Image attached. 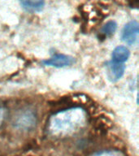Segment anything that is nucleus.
Segmentation results:
<instances>
[{"label": "nucleus", "instance_id": "nucleus-1", "mask_svg": "<svg viewBox=\"0 0 139 156\" xmlns=\"http://www.w3.org/2000/svg\"><path fill=\"white\" fill-rule=\"evenodd\" d=\"M86 119V112L81 107L62 110L52 115L49 119L47 130L52 136H68L85 126Z\"/></svg>", "mask_w": 139, "mask_h": 156}, {"label": "nucleus", "instance_id": "nucleus-2", "mask_svg": "<svg viewBox=\"0 0 139 156\" xmlns=\"http://www.w3.org/2000/svg\"><path fill=\"white\" fill-rule=\"evenodd\" d=\"M37 117L34 110L25 108L20 110L15 115L13 124L15 127L20 130H31L36 126Z\"/></svg>", "mask_w": 139, "mask_h": 156}, {"label": "nucleus", "instance_id": "nucleus-3", "mask_svg": "<svg viewBox=\"0 0 139 156\" xmlns=\"http://www.w3.org/2000/svg\"><path fill=\"white\" fill-rule=\"evenodd\" d=\"M139 34V25L136 20L128 22L121 31L122 41L129 46H133L137 42Z\"/></svg>", "mask_w": 139, "mask_h": 156}, {"label": "nucleus", "instance_id": "nucleus-4", "mask_svg": "<svg viewBox=\"0 0 139 156\" xmlns=\"http://www.w3.org/2000/svg\"><path fill=\"white\" fill-rule=\"evenodd\" d=\"M75 62L74 58L70 55L63 54H55L50 58L41 61V63L45 66L55 67V68H64L72 65Z\"/></svg>", "mask_w": 139, "mask_h": 156}, {"label": "nucleus", "instance_id": "nucleus-5", "mask_svg": "<svg viewBox=\"0 0 139 156\" xmlns=\"http://www.w3.org/2000/svg\"><path fill=\"white\" fill-rule=\"evenodd\" d=\"M125 65L123 63L109 61L107 63V76L112 82H116L124 76Z\"/></svg>", "mask_w": 139, "mask_h": 156}, {"label": "nucleus", "instance_id": "nucleus-6", "mask_svg": "<svg viewBox=\"0 0 139 156\" xmlns=\"http://www.w3.org/2000/svg\"><path fill=\"white\" fill-rule=\"evenodd\" d=\"M19 2L22 7L29 12H41L45 7L44 0H19Z\"/></svg>", "mask_w": 139, "mask_h": 156}, {"label": "nucleus", "instance_id": "nucleus-7", "mask_svg": "<svg viewBox=\"0 0 139 156\" xmlns=\"http://www.w3.org/2000/svg\"><path fill=\"white\" fill-rule=\"evenodd\" d=\"M130 56V51L126 46H116L112 53V60L124 63Z\"/></svg>", "mask_w": 139, "mask_h": 156}, {"label": "nucleus", "instance_id": "nucleus-8", "mask_svg": "<svg viewBox=\"0 0 139 156\" xmlns=\"http://www.w3.org/2000/svg\"><path fill=\"white\" fill-rule=\"evenodd\" d=\"M117 29V24L116 22L114 20H110L107 22L106 24L102 26L100 34L102 35L103 37H112L113 34L116 33Z\"/></svg>", "mask_w": 139, "mask_h": 156}, {"label": "nucleus", "instance_id": "nucleus-9", "mask_svg": "<svg viewBox=\"0 0 139 156\" xmlns=\"http://www.w3.org/2000/svg\"><path fill=\"white\" fill-rule=\"evenodd\" d=\"M93 156H124L120 152L116 151H104L95 154Z\"/></svg>", "mask_w": 139, "mask_h": 156}, {"label": "nucleus", "instance_id": "nucleus-10", "mask_svg": "<svg viewBox=\"0 0 139 156\" xmlns=\"http://www.w3.org/2000/svg\"><path fill=\"white\" fill-rule=\"evenodd\" d=\"M6 115H7V110L4 107L0 106V126L4 121L5 118H6Z\"/></svg>", "mask_w": 139, "mask_h": 156}]
</instances>
